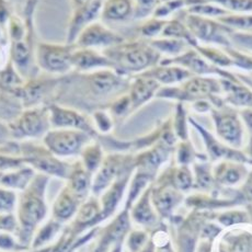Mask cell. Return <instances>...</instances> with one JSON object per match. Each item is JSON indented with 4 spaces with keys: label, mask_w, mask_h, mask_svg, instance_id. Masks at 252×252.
<instances>
[{
    "label": "cell",
    "mask_w": 252,
    "mask_h": 252,
    "mask_svg": "<svg viewBox=\"0 0 252 252\" xmlns=\"http://www.w3.org/2000/svg\"><path fill=\"white\" fill-rule=\"evenodd\" d=\"M129 79L112 69L71 72L62 77L54 103L71 106L89 115L96 109L108 108L111 101L126 94Z\"/></svg>",
    "instance_id": "obj_1"
},
{
    "label": "cell",
    "mask_w": 252,
    "mask_h": 252,
    "mask_svg": "<svg viewBox=\"0 0 252 252\" xmlns=\"http://www.w3.org/2000/svg\"><path fill=\"white\" fill-rule=\"evenodd\" d=\"M40 0H26L22 13H14L7 24L9 56L26 79L40 74L36 65L35 11Z\"/></svg>",
    "instance_id": "obj_2"
},
{
    "label": "cell",
    "mask_w": 252,
    "mask_h": 252,
    "mask_svg": "<svg viewBox=\"0 0 252 252\" xmlns=\"http://www.w3.org/2000/svg\"><path fill=\"white\" fill-rule=\"evenodd\" d=\"M51 177L36 173L29 187L20 192L18 200L19 227L14 236L20 244L31 248L37 226L47 215L46 190Z\"/></svg>",
    "instance_id": "obj_3"
},
{
    "label": "cell",
    "mask_w": 252,
    "mask_h": 252,
    "mask_svg": "<svg viewBox=\"0 0 252 252\" xmlns=\"http://www.w3.org/2000/svg\"><path fill=\"white\" fill-rule=\"evenodd\" d=\"M111 63V68L127 78L144 74L157 66L161 55L146 40H132L103 51Z\"/></svg>",
    "instance_id": "obj_4"
},
{
    "label": "cell",
    "mask_w": 252,
    "mask_h": 252,
    "mask_svg": "<svg viewBox=\"0 0 252 252\" xmlns=\"http://www.w3.org/2000/svg\"><path fill=\"white\" fill-rule=\"evenodd\" d=\"M18 156L37 173L48 177L67 180L71 171L72 162L56 157L44 144H37L34 140L18 142Z\"/></svg>",
    "instance_id": "obj_5"
},
{
    "label": "cell",
    "mask_w": 252,
    "mask_h": 252,
    "mask_svg": "<svg viewBox=\"0 0 252 252\" xmlns=\"http://www.w3.org/2000/svg\"><path fill=\"white\" fill-rule=\"evenodd\" d=\"M75 44L69 43L38 42L36 48V65L43 74L63 77L74 72L72 54Z\"/></svg>",
    "instance_id": "obj_6"
},
{
    "label": "cell",
    "mask_w": 252,
    "mask_h": 252,
    "mask_svg": "<svg viewBox=\"0 0 252 252\" xmlns=\"http://www.w3.org/2000/svg\"><path fill=\"white\" fill-rule=\"evenodd\" d=\"M8 126L11 137L16 142L43 139L52 129L48 108L35 106L24 109Z\"/></svg>",
    "instance_id": "obj_7"
},
{
    "label": "cell",
    "mask_w": 252,
    "mask_h": 252,
    "mask_svg": "<svg viewBox=\"0 0 252 252\" xmlns=\"http://www.w3.org/2000/svg\"><path fill=\"white\" fill-rule=\"evenodd\" d=\"M62 81V77L40 74L31 77L24 82V85L17 91L16 95L27 108L35 106H47L54 103Z\"/></svg>",
    "instance_id": "obj_8"
},
{
    "label": "cell",
    "mask_w": 252,
    "mask_h": 252,
    "mask_svg": "<svg viewBox=\"0 0 252 252\" xmlns=\"http://www.w3.org/2000/svg\"><path fill=\"white\" fill-rule=\"evenodd\" d=\"M94 138L88 133L76 129L52 128L42 139L47 149L61 159L79 157L87 145Z\"/></svg>",
    "instance_id": "obj_9"
},
{
    "label": "cell",
    "mask_w": 252,
    "mask_h": 252,
    "mask_svg": "<svg viewBox=\"0 0 252 252\" xmlns=\"http://www.w3.org/2000/svg\"><path fill=\"white\" fill-rule=\"evenodd\" d=\"M135 156L127 153H109L105 155L104 160L94 173L92 180L91 194L100 196L112 184L116 179L123 174L134 172Z\"/></svg>",
    "instance_id": "obj_10"
},
{
    "label": "cell",
    "mask_w": 252,
    "mask_h": 252,
    "mask_svg": "<svg viewBox=\"0 0 252 252\" xmlns=\"http://www.w3.org/2000/svg\"><path fill=\"white\" fill-rule=\"evenodd\" d=\"M47 108L52 128L76 129L88 133L94 138L98 136L87 113L61 103H51Z\"/></svg>",
    "instance_id": "obj_11"
},
{
    "label": "cell",
    "mask_w": 252,
    "mask_h": 252,
    "mask_svg": "<svg viewBox=\"0 0 252 252\" xmlns=\"http://www.w3.org/2000/svg\"><path fill=\"white\" fill-rule=\"evenodd\" d=\"M125 40L126 38L123 35L112 30L103 21L99 20L90 24L80 33L75 42V45L103 52L121 44Z\"/></svg>",
    "instance_id": "obj_12"
},
{
    "label": "cell",
    "mask_w": 252,
    "mask_h": 252,
    "mask_svg": "<svg viewBox=\"0 0 252 252\" xmlns=\"http://www.w3.org/2000/svg\"><path fill=\"white\" fill-rule=\"evenodd\" d=\"M103 0H90L78 7H72L66 33V43L75 44L80 33L95 21L101 20Z\"/></svg>",
    "instance_id": "obj_13"
},
{
    "label": "cell",
    "mask_w": 252,
    "mask_h": 252,
    "mask_svg": "<svg viewBox=\"0 0 252 252\" xmlns=\"http://www.w3.org/2000/svg\"><path fill=\"white\" fill-rule=\"evenodd\" d=\"M129 211V208L124 207V210L108 226L100 228L99 240L94 252H110L113 246L123 244L130 229Z\"/></svg>",
    "instance_id": "obj_14"
},
{
    "label": "cell",
    "mask_w": 252,
    "mask_h": 252,
    "mask_svg": "<svg viewBox=\"0 0 252 252\" xmlns=\"http://www.w3.org/2000/svg\"><path fill=\"white\" fill-rule=\"evenodd\" d=\"M160 88L161 86L152 77L144 74L133 76L129 79V86L127 89V94L129 96L130 103H132L133 112L149 102L154 96H157Z\"/></svg>",
    "instance_id": "obj_15"
},
{
    "label": "cell",
    "mask_w": 252,
    "mask_h": 252,
    "mask_svg": "<svg viewBox=\"0 0 252 252\" xmlns=\"http://www.w3.org/2000/svg\"><path fill=\"white\" fill-rule=\"evenodd\" d=\"M74 72H92L96 70L112 69L109 58L103 52L92 48L78 47L75 45L72 54Z\"/></svg>",
    "instance_id": "obj_16"
},
{
    "label": "cell",
    "mask_w": 252,
    "mask_h": 252,
    "mask_svg": "<svg viewBox=\"0 0 252 252\" xmlns=\"http://www.w3.org/2000/svg\"><path fill=\"white\" fill-rule=\"evenodd\" d=\"M133 176V172H128L123 174L122 177L111 184L106 190L101 194L100 204H101V220H108L109 217L112 216L116 208H118L120 202L122 201L126 187Z\"/></svg>",
    "instance_id": "obj_17"
},
{
    "label": "cell",
    "mask_w": 252,
    "mask_h": 252,
    "mask_svg": "<svg viewBox=\"0 0 252 252\" xmlns=\"http://www.w3.org/2000/svg\"><path fill=\"white\" fill-rule=\"evenodd\" d=\"M150 197L159 214L167 217L171 214L173 208L180 203L182 195L171 184L159 180L158 186L152 188Z\"/></svg>",
    "instance_id": "obj_18"
},
{
    "label": "cell",
    "mask_w": 252,
    "mask_h": 252,
    "mask_svg": "<svg viewBox=\"0 0 252 252\" xmlns=\"http://www.w3.org/2000/svg\"><path fill=\"white\" fill-rule=\"evenodd\" d=\"M92 180H94V174L87 170L80 160H77L72 162L71 171L66 180V186L79 200L85 202L91 193Z\"/></svg>",
    "instance_id": "obj_19"
},
{
    "label": "cell",
    "mask_w": 252,
    "mask_h": 252,
    "mask_svg": "<svg viewBox=\"0 0 252 252\" xmlns=\"http://www.w3.org/2000/svg\"><path fill=\"white\" fill-rule=\"evenodd\" d=\"M82 203L84 202L79 200L69 190L68 187L65 186L62 189L54 204H53V218L61 222L68 221L72 217L76 216Z\"/></svg>",
    "instance_id": "obj_20"
},
{
    "label": "cell",
    "mask_w": 252,
    "mask_h": 252,
    "mask_svg": "<svg viewBox=\"0 0 252 252\" xmlns=\"http://www.w3.org/2000/svg\"><path fill=\"white\" fill-rule=\"evenodd\" d=\"M144 75L152 77L160 86L172 87L173 85L188 80L190 78L191 72L177 65L158 64L154 68L144 72Z\"/></svg>",
    "instance_id": "obj_21"
},
{
    "label": "cell",
    "mask_w": 252,
    "mask_h": 252,
    "mask_svg": "<svg viewBox=\"0 0 252 252\" xmlns=\"http://www.w3.org/2000/svg\"><path fill=\"white\" fill-rule=\"evenodd\" d=\"M133 0H103L101 8V21L120 23L133 19Z\"/></svg>",
    "instance_id": "obj_22"
},
{
    "label": "cell",
    "mask_w": 252,
    "mask_h": 252,
    "mask_svg": "<svg viewBox=\"0 0 252 252\" xmlns=\"http://www.w3.org/2000/svg\"><path fill=\"white\" fill-rule=\"evenodd\" d=\"M36 173L37 172L34 169L28 166V164L13 169V170L2 172L1 178H0V187L10 189V190L13 191L22 192L32 182Z\"/></svg>",
    "instance_id": "obj_23"
},
{
    "label": "cell",
    "mask_w": 252,
    "mask_h": 252,
    "mask_svg": "<svg viewBox=\"0 0 252 252\" xmlns=\"http://www.w3.org/2000/svg\"><path fill=\"white\" fill-rule=\"evenodd\" d=\"M150 194H152V187L144 192V194L139 197L136 204L130 208V217L137 222L144 226H153L157 220L156 213L153 210L152 203H150Z\"/></svg>",
    "instance_id": "obj_24"
},
{
    "label": "cell",
    "mask_w": 252,
    "mask_h": 252,
    "mask_svg": "<svg viewBox=\"0 0 252 252\" xmlns=\"http://www.w3.org/2000/svg\"><path fill=\"white\" fill-rule=\"evenodd\" d=\"M26 80L11 60H9L6 65L0 68V91L16 94Z\"/></svg>",
    "instance_id": "obj_25"
},
{
    "label": "cell",
    "mask_w": 252,
    "mask_h": 252,
    "mask_svg": "<svg viewBox=\"0 0 252 252\" xmlns=\"http://www.w3.org/2000/svg\"><path fill=\"white\" fill-rule=\"evenodd\" d=\"M104 152L105 150L102 147V145L99 143L98 139L94 138L82 149L79 156V160L84 164V167L87 170L94 176V173L99 170V168L104 160Z\"/></svg>",
    "instance_id": "obj_26"
},
{
    "label": "cell",
    "mask_w": 252,
    "mask_h": 252,
    "mask_svg": "<svg viewBox=\"0 0 252 252\" xmlns=\"http://www.w3.org/2000/svg\"><path fill=\"white\" fill-rule=\"evenodd\" d=\"M91 124L94 126L96 135H111L116 126V122L108 108L96 109L89 114Z\"/></svg>",
    "instance_id": "obj_27"
},
{
    "label": "cell",
    "mask_w": 252,
    "mask_h": 252,
    "mask_svg": "<svg viewBox=\"0 0 252 252\" xmlns=\"http://www.w3.org/2000/svg\"><path fill=\"white\" fill-rule=\"evenodd\" d=\"M218 133L231 144H239L241 127L238 121L232 115H221L216 121Z\"/></svg>",
    "instance_id": "obj_28"
},
{
    "label": "cell",
    "mask_w": 252,
    "mask_h": 252,
    "mask_svg": "<svg viewBox=\"0 0 252 252\" xmlns=\"http://www.w3.org/2000/svg\"><path fill=\"white\" fill-rule=\"evenodd\" d=\"M62 225L63 222L53 218V220L48 221L46 225L41 227V228L35 232V236L31 244V248L33 250L41 249L43 246L48 244L52 239H54L55 236L62 229Z\"/></svg>",
    "instance_id": "obj_29"
},
{
    "label": "cell",
    "mask_w": 252,
    "mask_h": 252,
    "mask_svg": "<svg viewBox=\"0 0 252 252\" xmlns=\"http://www.w3.org/2000/svg\"><path fill=\"white\" fill-rule=\"evenodd\" d=\"M108 109L114 118L116 124L124 122L126 119L129 118L134 113L127 92L119 95L113 101H111L108 105Z\"/></svg>",
    "instance_id": "obj_30"
},
{
    "label": "cell",
    "mask_w": 252,
    "mask_h": 252,
    "mask_svg": "<svg viewBox=\"0 0 252 252\" xmlns=\"http://www.w3.org/2000/svg\"><path fill=\"white\" fill-rule=\"evenodd\" d=\"M153 178L154 177L152 174L143 172L140 170H136V173L134 174L132 181H130L128 195H127V198H126V203H125L126 208H129V210L132 208V206L134 205V202L137 201L140 193L143 192V190L146 188L147 184L153 180Z\"/></svg>",
    "instance_id": "obj_31"
},
{
    "label": "cell",
    "mask_w": 252,
    "mask_h": 252,
    "mask_svg": "<svg viewBox=\"0 0 252 252\" xmlns=\"http://www.w3.org/2000/svg\"><path fill=\"white\" fill-rule=\"evenodd\" d=\"M166 22L167 21H164L163 19L155 17H153V19H148L138 28L139 35L146 41H152L154 38H157L159 35H161Z\"/></svg>",
    "instance_id": "obj_32"
},
{
    "label": "cell",
    "mask_w": 252,
    "mask_h": 252,
    "mask_svg": "<svg viewBox=\"0 0 252 252\" xmlns=\"http://www.w3.org/2000/svg\"><path fill=\"white\" fill-rule=\"evenodd\" d=\"M161 2L162 0H133V19L140 20V19H148L150 16H154L155 11Z\"/></svg>",
    "instance_id": "obj_33"
},
{
    "label": "cell",
    "mask_w": 252,
    "mask_h": 252,
    "mask_svg": "<svg viewBox=\"0 0 252 252\" xmlns=\"http://www.w3.org/2000/svg\"><path fill=\"white\" fill-rule=\"evenodd\" d=\"M18 196L16 191L0 187V213L2 214H13L16 210Z\"/></svg>",
    "instance_id": "obj_34"
},
{
    "label": "cell",
    "mask_w": 252,
    "mask_h": 252,
    "mask_svg": "<svg viewBox=\"0 0 252 252\" xmlns=\"http://www.w3.org/2000/svg\"><path fill=\"white\" fill-rule=\"evenodd\" d=\"M17 142L13 140L7 123L0 120V152L8 155H16Z\"/></svg>",
    "instance_id": "obj_35"
},
{
    "label": "cell",
    "mask_w": 252,
    "mask_h": 252,
    "mask_svg": "<svg viewBox=\"0 0 252 252\" xmlns=\"http://www.w3.org/2000/svg\"><path fill=\"white\" fill-rule=\"evenodd\" d=\"M31 248L24 246L16 240L10 232L0 231V250L3 251H12V252H24L29 251Z\"/></svg>",
    "instance_id": "obj_36"
},
{
    "label": "cell",
    "mask_w": 252,
    "mask_h": 252,
    "mask_svg": "<svg viewBox=\"0 0 252 252\" xmlns=\"http://www.w3.org/2000/svg\"><path fill=\"white\" fill-rule=\"evenodd\" d=\"M24 161L21 157L13 156V155L3 154L0 152V172H6L13 169L24 166Z\"/></svg>",
    "instance_id": "obj_37"
},
{
    "label": "cell",
    "mask_w": 252,
    "mask_h": 252,
    "mask_svg": "<svg viewBox=\"0 0 252 252\" xmlns=\"http://www.w3.org/2000/svg\"><path fill=\"white\" fill-rule=\"evenodd\" d=\"M148 242V236L144 231L130 232L127 239V246L132 252H139Z\"/></svg>",
    "instance_id": "obj_38"
},
{
    "label": "cell",
    "mask_w": 252,
    "mask_h": 252,
    "mask_svg": "<svg viewBox=\"0 0 252 252\" xmlns=\"http://www.w3.org/2000/svg\"><path fill=\"white\" fill-rule=\"evenodd\" d=\"M19 227L18 218L13 214H2L0 213V231L16 234Z\"/></svg>",
    "instance_id": "obj_39"
},
{
    "label": "cell",
    "mask_w": 252,
    "mask_h": 252,
    "mask_svg": "<svg viewBox=\"0 0 252 252\" xmlns=\"http://www.w3.org/2000/svg\"><path fill=\"white\" fill-rule=\"evenodd\" d=\"M16 13L10 0H0V28H7L10 18Z\"/></svg>",
    "instance_id": "obj_40"
},
{
    "label": "cell",
    "mask_w": 252,
    "mask_h": 252,
    "mask_svg": "<svg viewBox=\"0 0 252 252\" xmlns=\"http://www.w3.org/2000/svg\"><path fill=\"white\" fill-rule=\"evenodd\" d=\"M241 178V174L239 172L238 169L236 168H228L227 170L221 171L218 176V179L226 184H234L237 183Z\"/></svg>",
    "instance_id": "obj_41"
},
{
    "label": "cell",
    "mask_w": 252,
    "mask_h": 252,
    "mask_svg": "<svg viewBox=\"0 0 252 252\" xmlns=\"http://www.w3.org/2000/svg\"><path fill=\"white\" fill-rule=\"evenodd\" d=\"M245 215L241 214V213H229V214H225L220 218V222L224 225H232L235 222H239V221H244L245 220Z\"/></svg>",
    "instance_id": "obj_42"
},
{
    "label": "cell",
    "mask_w": 252,
    "mask_h": 252,
    "mask_svg": "<svg viewBox=\"0 0 252 252\" xmlns=\"http://www.w3.org/2000/svg\"><path fill=\"white\" fill-rule=\"evenodd\" d=\"M10 60L9 56V44L6 41H0V68L6 65V63Z\"/></svg>",
    "instance_id": "obj_43"
},
{
    "label": "cell",
    "mask_w": 252,
    "mask_h": 252,
    "mask_svg": "<svg viewBox=\"0 0 252 252\" xmlns=\"http://www.w3.org/2000/svg\"><path fill=\"white\" fill-rule=\"evenodd\" d=\"M139 252H155V244L152 240H149L146 244V246H145Z\"/></svg>",
    "instance_id": "obj_44"
},
{
    "label": "cell",
    "mask_w": 252,
    "mask_h": 252,
    "mask_svg": "<svg viewBox=\"0 0 252 252\" xmlns=\"http://www.w3.org/2000/svg\"><path fill=\"white\" fill-rule=\"evenodd\" d=\"M246 193L250 198H252V176H251L250 180L248 181V183H247V186H246Z\"/></svg>",
    "instance_id": "obj_45"
},
{
    "label": "cell",
    "mask_w": 252,
    "mask_h": 252,
    "mask_svg": "<svg viewBox=\"0 0 252 252\" xmlns=\"http://www.w3.org/2000/svg\"><path fill=\"white\" fill-rule=\"evenodd\" d=\"M122 247L123 244H118L112 247V249L110 250V252H122Z\"/></svg>",
    "instance_id": "obj_46"
},
{
    "label": "cell",
    "mask_w": 252,
    "mask_h": 252,
    "mask_svg": "<svg viewBox=\"0 0 252 252\" xmlns=\"http://www.w3.org/2000/svg\"><path fill=\"white\" fill-rule=\"evenodd\" d=\"M53 249V246L51 247H47V248H43V249H37V250H32L30 252H51ZM26 252V251H24ZM29 252V251H28Z\"/></svg>",
    "instance_id": "obj_47"
},
{
    "label": "cell",
    "mask_w": 252,
    "mask_h": 252,
    "mask_svg": "<svg viewBox=\"0 0 252 252\" xmlns=\"http://www.w3.org/2000/svg\"><path fill=\"white\" fill-rule=\"evenodd\" d=\"M158 252H172V250H171V248H170V246L166 245V246H163L162 248L159 249Z\"/></svg>",
    "instance_id": "obj_48"
},
{
    "label": "cell",
    "mask_w": 252,
    "mask_h": 252,
    "mask_svg": "<svg viewBox=\"0 0 252 252\" xmlns=\"http://www.w3.org/2000/svg\"><path fill=\"white\" fill-rule=\"evenodd\" d=\"M2 35H3V33H2V29L0 28V41L2 40Z\"/></svg>",
    "instance_id": "obj_49"
},
{
    "label": "cell",
    "mask_w": 252,
    "mask_h": 252,
    "mask_svg": "<svg viewBox=\"0 0 252 252\" xmlns=\"http://www.w3.org/2000/svg\"><path fill=\"white\" fill-rule=\"evenodd\" d=\"M1 174H2V172H0V178H1Z\"/></svg>",
    "instance_id": "obj_50"
}]
</instances>
